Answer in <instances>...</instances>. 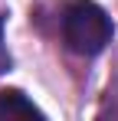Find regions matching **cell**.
Segmentation results:
<instances>
[{"label":"cell","instance_id":"cell-1","mask_svg":"<svg viewBox=\"0 0 118 121\" xmlns=\"http://www.w3.org/2000/svg\"><path fill=\"white\" fill-rule=\"evenodd\" d=\"M62 39L79 56H95L112 43V20L92 0H72L62 13Z\"/></svg>","mask_w":118,"mask_h":121},{"label":"cell","instance_id":"cell-2","mask_svg":"<svg viewBox=\"0 0 118 121\" xmlns=\"http://www.w3.org/2000/svg\"><path fill=\"white\" fill-rule=\"evenodd\" d=\"M0 118H43V111L23 92L7 88V92H0Z\"/></svg>","mask_w":118,"mask_h":121},{"label":"cell","instance_id":"cell-3","mask_svg":"<svg viewBox=\"0 0 118 121\" xmlns=\"http://www.w3.org/2000/svg\"><path fill=\"white\" fill-rule=\"evenodd\" d=\"M10 65V56H7V49H3V20H0V72Z\"/></svg>","mask_w":118,"mask_h":121}]
</instances>
